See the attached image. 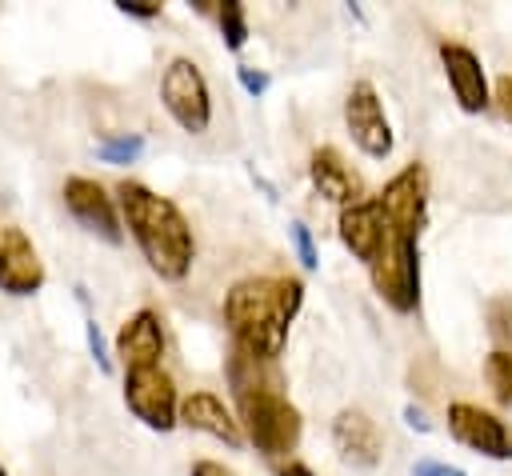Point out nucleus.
<instances>
[{
	"label": "nucleus",
	"instance_id": "nucleus-1",
	"mask_svg": "<svg viewBox=\"0 0 512 476\" xmlns=\"http://www.w3.org/2000/svg\"><path fill=\"white\" fill-rule=\"evenodd\" d=\"M304 304V280L296 276H244L224 292V324L232 348L280 360L288 328Z\"/></svg>",
	"mask_w": 512,
	"mask_h": 476
},
{
	"label": "nucleus",
	"instance_id": "nucleus-2",
	"mask_svg": "<svg viewBox=\"0 0 512 476\" xmlns=\"http://www.w3.org/2000/svg\"><path fill=\"white\" fill-rule=\"evenodd\" d=\"M116 204H120V220L132 232L144 264L168 284L184 280L196 260V236H192V224L180 212V204L152 192L140 180H120Z\"/></svg>",
	"mask_w": 512,
	"mask_h": 476
},
{
	"label": "nucleus",
	"instance_id": "nucleus-3",
	"mask_svg": "<svg viewBox=\"0 0 512 476\" xmlns=\"http://www.w3.org/2000/svg\"><path fill=\"white\" fill-rule=\"evenodd\" d=\"M236 412H240L244 440L256 452H264L268 460L288 456L300 444L304 420H300V408L284 392H248V396H236Z\"/></svg>",
	"mask_w": 512,
	"mask_h": 476
},
{
	"label": "nucleus",
	"instance_id": "nucleus-4",
	"mask_svg": "<svg viewBox=\"0 0 512 476\" xmlns=\"http://www.w3.org/2000/svg\"><path fill=\"white\" fill-rule=\"evenodd\" d=\"M368 276H372L376 296L392 312H400V316L416 312L420 308V236L388 232L380 252L368 264Z\"/></svg>",
	"mask_w": 512,
	"mask_h": 476
},
{
	"label": "nucleus",
	"instance_id": "nucleus-5",
	"mask_svg": "<svg viewBox=\"0 0 512 476\" xmlns=\"http://www.w3.org/2000/svg\"><path fill=\"white\" fill-rule=\"evenodd\" d=\"M160 104L192 136L212 124V92H208V80L196 60H188V56L168 60V68L160 76Z\"/></svg>",
	"mask_w": 512,
	"mask_h": 476
},
{
	"label": "nucleus",
	"instance_id": "nucleus-6",
	"mask_svg": "<svg viewBox=\"0 0 512 476\" xmlns=\"http://www.w3.org/2000/svg\"><path fill=\"white\" fill-rule=\"evenodd\" d=\"M124 404L152 432H172L180 424V396L164 368L124 372Z\"/></svg>",
	"mask_w": 512,
	"mask_h": 476
},
{
	"label": "nucleus",
	"instance_id": "nucleus-7",
	"mask_svg": "<svg viewBox=\"0 0 512 476\" xmlns=\"http://www.w3.org/2000/svg\"><path fill=\"white\" fill-rule=\"evenodd\" d=\"M344 128L352 136V144L372 156V160H384L396 144L392 136V124H388V112H384V100L376 92L372 80H356L344 96Z\"/></svg>",
	"mask_w": 512,
	"mask_h": 476
},
{
	"label": "nucleus",
	"instance_id": "nucleus-8",
	"mask_svg": "<svg viewBox=\"0 0 512 476\" xmlns=\"http://www.w3.org/2000/svg\"><path fill=\"white\" fill-rule=\"evenodd\" d=\"M380 216L388 224V232H404V236H420L424 220H428V172L420 160L404 164L376 196Z\"/></svg>",
	"mask_w": 512,
	"mask_h": 476
},
{
	"label": "nucleus",
	"instance_id": "nucleus-9",
	"mask_svg": "<svg viewBox=\"0 0 512 476\" xmlns=\"http://www.w3.org/2000/svg\"><path fill=\"white\" fill-rule=\"evenodd\" d=\"M60 196H64V208L72 212V220L84 232L100 236L104 244H124L120 204H116V196H108V188L100 180H92V176H68L64 188H60Z\"/></svg>",
	"mask_w": 512,
	"mask_h": 476
},
{
	"label": "nucleus",
	"instance_id": "nucleus-10",
	"mask_svg": "<svg viewBox=\"0 0 512 476\" xmlns=\"http://www.w3.org/2000/svg\"><path fill=\"white\" fill-rule=\"evenodd\" d=\"M448 432H452V440H460L464 448H472L480 456L512 460V432H508V424L496 412L480 408V404H468V400L448 404Z\"/></svg>",
	"mask_w": 512,
	"mask_h": 476
},
{
	"label": "nucleus",
	"instance_id": "nucleus-11",
	"mask_svg": "<svg viewBox=\"0 0 512 476\" xmlns=\"http://www.w3.org/2000/svg\"><path fill=\"white\" fill-rule=\"evenodd\" d=\"M44 288V260L24 228L0 224V292L32 296Z\"/></svg>",
	"mask_w": 512,
	"mask_h": 476
},
{
	"label": "nucleus",
	"instance_id": "nucleus-12",
	"mask_svg": "<svg viewBox=\"0 0 512 476\" xmlns=\"http://www.w3.org/2000/svg\"><path fill=\"white\" fill-rule=\"evenodd\" d=\"M332 448L352 468H372L384 456V432L364 408H340L332 420Z\"/></svg>",
	"mask_w": 512,
	"mask_h": 476
},
{
	"label": "nucleus",
	"instance_id": "nucleus-13",
	"mask_svg": "<svg viewBox=\"0 0 512 476\" xmlns=\"http://www.w3.org/2000/svg\"><path fill=\"white\" fill-rule=\"evenodd\" d=\"M440 64H444V76H448V88H452L456 104L464 112H484L488 108V76H484L480 56L468 44L444 40L440 44Z\"/></svg>",
	"mask_w": 512,
	"mask_h": 476
},
{
	"label": "nucleus",
	"instance_id": "nucleus-14",
	"mask_svg": "<svg viewBox=\"0 0 512 476\" xmlns=\"http://www.w3.org/2000/svg\"><path fill=\"white\" fill-rule=\"evenodd\" d=\"M116 356L124 364V372H136V368H160L164 360V324L152 308H140L132 312L120 332H116Z\"/></svg>",
	"mask_w": 512,
	"mask_h": 476
},
{
	"label": "nucleus",
	"instance_id": "nucleus-15",
	"mask_svg": "<svg viewBox=\"0 0 512 476\" xmlns=\"http://www.w3.org/2000/svg\"><path fill=\"white\" fill-rule=\"evenodd\" d=\"M308 180H312L320 200L340 204V208H348V204H356L364 196V180L356 176V168L328 144L308 156Z\"/></svg>",
	"mask_w": 512,
	"mask_h": 476
},
{
	"label": "nucleus",
	"instance_id": "nucleus-16",
	"mask_svg": "<svg viewBox=\"0 0 512 476\" xmlns=\"http://www.w3.org/2000/svg\"><path fill=\"white\" fill-rule=\"evenodd\" d=\"M180 424L192 428V432H204L212 440H224L228 448H240L244 444L240 420L232 416V408L216 392H188L180 400Z\"/></svg>",
	"mask_w": 512,
	"mask_h": 476
},
{
	"label": "nucleus",
	"instance_id": "nucleus-17",
	"mask_svg": "<svg viewBox=\"0 0 512 476\" xmlns=\"http://www.w3.org/2000/svg\"><path fill=\"white\" fill-rule=\"evenodd\" d=\"M336 228H340V244H344L356 260H364V264H372V256L380 252V244H384V236H388V224H384V216H380L376 196L340 208Z\"/></svg>",
	"mask_w": 512,
	"mask_h": 476
},
{
	"label": "nucleus",
	"instance_id": "nucleus-18",
	"mask_svg": "<svg viewBox=\"0 0 512 476\" xmlns=\"http://www.w3.org/2000/svg\"><path fill=\"white\" fill-rule=\"evenodd\" d=\"M224 376H228L232 400L248 396V392H284V376H280L276 360H264V356H252L240 348H232V356L224 360Z\"/></svg>",
	"mask_w": 512,
	"mask_h": 476
},
{
	"label": "nucleus",
	"instance_id": "nucleus-19",
	"mask_svg": "<svg viewBox=\"0 0 512 476\" xmlns=\"http://www.w3.org/2000/svg\"><path fill=\"white\" fill-rule=\"evenodd\" d=\"M216 20H220L224 48H228V52H240V48L248 44V16H244V4H240V0L216 4Z\"/></svg>",
	"mask_w": 512,
	"mask_h": 476
},
{
	"label": "nucleus",
	"instance_id": "nucleus-20",
	"mask_svg": "<svg viewBox=\"0 0 512 476\" xmlns=\"http://www.w3.org/2000/svg\"><path fill=\"white\" fill-rule=\"evenodd\" d=\"M484 380H488L492 396L512 408V352H504V348L488 352V360H484Z\"/></svg>",
	"mask_w": 512,
	"mask_h": 476
},
{
	"label": "nucleus",
	"instance_id": "nucleus-21",
	"mask_svg": "<svg viewBox=\"0 0 512 476\" xmlns=\"http://www.w3.org/2000/svg\"><path fill=\"white\" fill-rule=\"evenodd\" d=\"M140 152H144V136H136V132H128V136H104L96 144V156L104 164H136Z\"/></svg>",
	"mask_w": 512,
	"mask_h": 476
},
{
	"label": "nucleus",
	"instance_id": "nucleus-22",
	"mask_svg": "<svg viewBox=\"0 0 512 476\" xmlns=\"http://www.w3.org/2000/svg\"><path fill=\"white\" fill-rule=\"evenodd\" d=\"M288 236H292V248H296V256H300L304 272H316V268H320V252H316L312 228H308L304 220H292V224H288Z\"/></svg>",
	"mask_w": 512,
	"mask_h": 476
},
{
	"label": "nucleus",
	"instance_id": "nucleus-23",
	"mask_svg": "<svg viewBox=\"0 0 512 476\" xmlns=\"http://www.w3.org/2000/svg\"><path fill=\"white\" fill-rule=\"evenodd\" d=\"M84 336H88V352H92L96 368H100V372H112V356H108V344H104V336H100V324H96L92 316L84 320Z\"/></svg>",
	"mask_w": 512,
	"mask_h": 476
},
{
	"label": "nucleus",
	"instance_id": "nucleus-24",
	"mask_svg": "<svg viewBox=\"0 0 512 476\" xmlns=\"http://www.w3.org/2000/svg\"><path fill=\"white\" fill-rule=\"evenodd\" d=\"M236 80H240V88H244L252 100H260V96L268 92V84H272L268 72H264V68H252V64H240V68H236Z\"/></svg>",
	"mask_w": 512,
	"mask_h": 476
},
{
	"label": "nucleus",
	"instance_id": "nucleus-25",
	"mask_svg": "<svg viewBox=\"0 0 512 476\" xmlns=\"http://www.w3.org/2000/svg\"><path fill=\"white\" fill-rule=\"evenodd\" d=\"M412 476H468V472L456 468V464H444V460H416Z\"/></svg>",
	"mask_w": 512,
	"mask_h": 476
},
{
	"label": "nucleus",
	"instance_id": "nucleus-26",
	"mask_svg": "<svg viewBox=\"0 0 512 476\" xmlns=\"http://www.w3.org/2000/svg\"><path fill=\"white\" fill-rule=\"evenodd\" d=\"M116 12L136 16V20H152V16H160V4H152V0H116Z\"/></svg>",
	"mask_w": 512,
	"mask_h": 476
},
{
	"label": "nucleus",
	"instance_id": "nucleus-27",
	"mask_svg": "<svg viewBox=\"0 0 512 476\" xmlns=\"http://www.w3.org/2000/svg\"><path fill=\"white\" fill-rule=\"evenodd\" d=\"M404 424H408L412 432H432V420H428L424 408H416V404H404Z\"/></svg>",
	"mask_w": 512,
	"mask_h": 476
},
{
	"label": "nucleus",
	"instance_id": "nucleus-28",
	"mask_svg": "<svg viewBox=\"0 0 512 476\" xmlns=\"http://www.w3.org/2000/svg\"><path fill=\"white\" fill-rule=\"evenodd\" d=\"M496 104H500V112L512 120V72L496 80Z\"/></svg>",
	"mask_w": 512,
	"mask_h": 476
},
{
	"label": "nucleus",
	"instance_id": "nucleus-29",
	"mask_svg": "<svg viewBox=\"0 0 512 476\" xmlns=\"http://www.w3.org/2000/svg\"><path fill=\"white\" fill-rule=\"evenodd\" d=\"M188 476H236V472H232V468H224L220 460H196Z\"/></svg>",
	"mask_w": 512,
	"mask_h": 476
},
{
	"label": "nucleus",
	"instance_id": "nucleus-30",
	"mask_svg": "<svg viewBox=\"0 0 512 476\" xmlns=\"http://www.w3.org/2000/svg\"><path fill=\"white\" fill-rule=\"evenodd\" d=\"M276 476H316V472H312L304 460H288V464L276 468Z\"/></svg>",
	"mask_w": 512,
	"mask_h": 476
},
{
	"label": "nucleus",
	"instance_id": "nucleus-31",
	"mask_svg": "<svg viewBox=\"0 0 512 476\" xmlns=\"http://www.w3.org/2000/svg\"><path fill=\"white\" fill-rule=\"evenodd\" d=\"M0 476H8V472H4V464H0Z\"/></svg>",
	"mask_w": 512,
	"mask_h": 476
}]
</instances>
